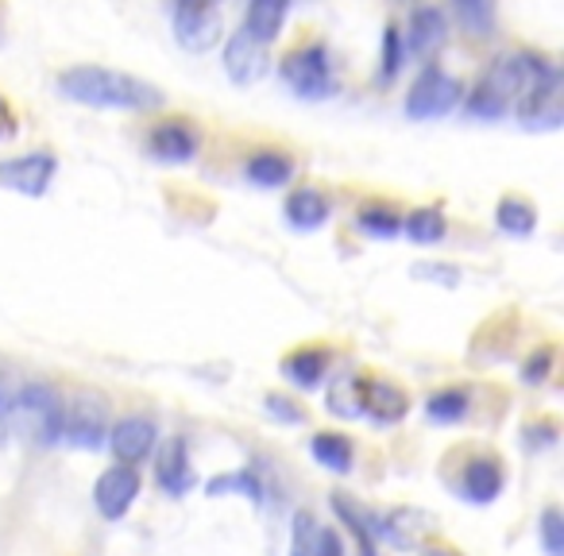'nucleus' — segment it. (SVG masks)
Here are the masks:
<instances>
[{
	"label": "nucleus",
	"instance_id": "nucleus-18",
	"mask_svg": "<svg viewBox=\"0 0 564 556\" xmlns=\"http://www.w3.org/2000/svg\"><path fill=\"white\" fill-rule=\"evenodd\" d=\"M406 394L394 383H364V414H371V422L394 425L406 417Z\"/></svg>",
	"mask_w": 564,
	"mask_h": 556
},
{
	"label": "nucleus",
	"instance_id": "nucleus-21",
	"mask_svg": "<svg viewBox=\"0 0 564 556\" xmlns=\"http://www.w3.org/2000/svg\"><path fill=\"white\" fill-rule=\"evenodd\" d=\"M310 453H314V460L322 464V468L329 471H352V440L340 437V433H317L314 440H310Z\"/></svg>",
	"mask_w": 564,
	"mask_h": 556
},
{
	"label": "nucleus",
	"instance_id": "nucleus-32",
	"mask_svg": "<svg viewBox=\"0 0 564 556\" xmlns=\"http://www.w3.org/2000/svg\"><path fill=\"white\" fill-rule=\"evenodd\" d=\"M267 410H271L279 422H291V425H299V422H306V410L302 406H294L291 399H282V394H271L267 399Z\"/></svg>",
	"mask_w": 564,
	"mask_h": 556
},
{
	"label": "nucleus",
	"instance_id": "nucleus-26",
	"mask_svg": "<svg viewBox=\"0 0 564 556\" xmlns=\"http://www.w3.org/2000/svg\"><path fill=\"white\" fill-rule=\"evenodd\" d=\"M322 553V530L310 510H299L291 525V556H317Z\"/></svg>",
	"mask_w": 564,
	"mask_h": 556
},
{
	"label": "nucleus",
	"instance_id": "nucleus-5",
	"mask_svg": "<svg viewBox=\"0 0 564 556\" xmlns=\"http://www.w3.org/2000/svg\"><path fill=\"white\" fill-rule=\"evenodd\" d=\"M460 101H464L460 81H456L453 74L441 70V66H425V70L417 74L414 86H410L402 109H406L410 120H441V117H448Z\"/></svg>",
	"mask_w": 564,
	"mask_h": 556
},
{
	"label": "nucleus",
	"instance_id": "nucleus-3",
	"mask_svg": "<svg viewBox=\"0 0 564 556\" xmlns=\"http://www.w3.org/2000/svg\"><path fill=\"white\" fill-rule=\"evenodd\" d=\"M518 120H522L525 128H538V132L561 128V120H564L561 74H556V66L545 63V58H533L530 81H525V89L518 94Z\"/></svg>",
	"mask_w": 564,
	"mask_h": 556
},
{
	"label": "nucleus",
	"instance_id": "nucleus-36",
	"mask_svg": "<svg viewBox=\"0 0 564 556\" xmlns=\"http://www.w3.org/2000/svg\"><path fill=\"white\" fill-rule=\"evenodd\" d=\"M430 556H456V553H448V548H430Z\"/></svg>",
	"mask_w": 564,
	"mask_h": 556
},
{
	"label": "nucleus",
	"instance_id": "nucleus-24",
	"mask_svg": "<svg viewBox=\"0 0 564 556\" xmlns=\"http://www.w3.org/2000/svg\"><path fill=\"white\" fill-rule=\"evenodd\" d=\"M402 232H406L414 243H441L448 232L445 212L441 209H414L406 220H402Z\"/></svg>",
	"mask_w": 564,
	"mask_h": 556
},
{
	"label": "nucleus",
	"instance_id": "nucleus-17",
	"mask_svg": "<svg viewBox=\"0 0 564 556\" xmlns=\"http://www.w3.org/2000/svg\"><path fill=\"white\" fill-rule=\"evenodd\" d=\"M286 12H291V0H248L243 32L263 43V47H271V43L279 40L282 24H286Z\"/></svg>",
	"mask_w": 564,
	"mask_h": 556
},
{
	"label": "nucleus",
	"instance_id": "nucleus-11",
	"mask_svg": "<svg viewBox=\"0 0 564 556\" xmlns=\"http://www.w3.org/2000/svg\"><path fill=\"white\" fill-rule=\"evenodd\" d=\"M159 440V429L151 417H124V422H117L109 429V448L112 456H117L120 464H140L151 456V448H155Z\"/></svg>",
	"mask_w": 564,
	"mask_h": 556
},
{
	"label": "nucleus",
	"instance_id": "nucleus-1",
	"mask_svg": "<svg viewBox=\"0 0 564 556\" xmlns=\"http://www.w3.org/2000/svg\"><path fill=\"white\" fill-rule=\"evenodd\" d=\"M58 94L66 101L89 105V109H120V112H155L163 109V89L109 66H70L58 74Z\"/></svg>",
	"mask_w": 564,
	"mask_h": 556
},
{
	"label": "nucleus",
	"instance_id": "nucleus-30",
	"mask_svg": "<svg viewBox=\"0 0 564 556\" xmlns=\"http://www.w3.org/2000/svg\"><path fill=\"white\" fill-rule=\"evenodd\" d=\"M541 548L545 556H564V514L556 506L541 510Z\"/></svg>",
	"mask_w": 564,
	"mask_h": 556
},
{
	"label": "nucleus",
	"instance_id": "nucleus-15",
	"mask_svg": "<svg viewBox=\"0 0 564 556\" xmlns=\"http://www.w3.org/2000/svg\"><path fill=\"white\" fill-rule=\"evenodd\" d=\"M243 178L259 189H282L291 186L294 178V159L282 155V151H256V155L243 163Z\"/></svg>",
	"mask_w": 564,
	"mask_h": 556
},
{
	"label": "nucleus",
	"instance_id": "nucleus-34",
	"mask_svg": "<svg viewBox=\"0 0 564 556\" xmlns=\"http://www.w3.org/2000/svg\"><path fill=\"white\" fill-rule=\"evenodd\" d=\"M545 368H549V352H538V360L525 363V383H541V379H545Z\"/></svg>",
	"mask_w": 564,
	"mask_h": 556
},
{
	"label": "nucleus",
	"instance_id": "nucleus-33",
	"mask_svg": "<svg viewBox=\"0 0 564 556\" xmlns=\"http://www.w3.org/2000/svg\"><path fill=\"white\" fill-rule=\"evenodd\" d=\"M9 135H17V112H12V105L0 97V140H9Z\"/></svg>",
	"mask_w": 564,
	"mask_h": 556
},
{
	"label": "nucleus",
	"instance_id": "nucleus-7",
	"mask_svg": "<svg viewBox=\"0 0 564 556\" xmlns=\"http://www.w3.org/2000/svg\"><path fill=\"white\" fill-rule=\"evenodd\" d=\"M55 171H58V163L51 151H28V155L4 159V163H0V186L24 197H43L51 189Z\"/></svg>",
	"mask_w": 564,
	"mask_h": 556
},
{
	"label": "nucleus",
	"instance_id": "nucleus-23",
	"mask_svg": "<svg viewBox=\"0 0 564 556\" xmlns=\"http://www.w3.org/2000/svg\"><path fill=\"white\" fill-rule=\"evenodd\" d=\"M329 410L337 417H360L364 414V379L337 375L329 386Z\"/></svg>",
	"mask_w": 564,
	"mask_h": 556
},
{
	"label": "nucleus",
	"instance_id": "nucleus-6",
	"mask_svg": "<svg viewBox=\"0 0 564 556\" xmlns=\"http://www.w3.org/2000/svg\"><path fill=\"white\" fill-rule=\"evenodd\" d=\"M105 437H109V425H105V402L97 394H78L63 402V437L58 440L78 448H101Z\"/></svg>",
	"mask_w": 564,
	"mask_h": 556
},
{
	"label": "nucleus",
	"instance_id": "nucleus-20",
	"mask_svg": "<svg viewBox=\"0 0 564 556\" xmlns=\"http://www.w3.org/2000/svg\"><path fill=\"white\" fill-rule=\"evenodd\" d=\"M282 375L291 379V383L306 386V391H314V386H322L325 375H329V356L317 352V348H302V352L286 356Z\"/></svg>",
	"mask_w": 564,
	"mask_h": 556
},
{
	"label": "nucleus",
	"instance_id": "nucleus-16",
	"mask_svg": "<svg viewBox=\"0 0 564 556\" xmlns=\"http://www.w3.org/2000/svg\"><path fill=\"white\" fill-rule=\"evenodd\" d=\"M445 43V17H441V9H417L414 17H410V32L406 40H402V51H406V58H425L433 55V51Z\"/></svg>",
	"mask_w": 564,
	"mask_h": 556
},
{
	"label": "nucleus",
	"instance_id": "nucleus-27",
	"mask_svg": "<svg viewBox=\"0 0 564 556\" xmlns=\"http://www.w3.org/2000/svg\"><path fill=\"white\" fill-rule=\"evenodd\" d=\"M360 228L376 240H391V236L402 232V217L391 209V205H368L360 212Z\"/></svg>",
	"mask_w": 564,
	"mask_h": 556
},
{
	"label": "nucleus",
	"instance_id": "nucleus-9",
	"mask_svg": "<svg viewBox=\"0 0 564 556\" xmlns=\"http://www.w3.org/2000/svg\"><path fill=\"white\" fill-rule=\"evenodd\" d=\"M17 410L32 422V433L43 440V445L63 437V399H58L51 386L28 383L24 391L17 394Z\"/></svg>",
	"mask_w": 564,
	"mask_h": 556
},
{
	"label": "nucleus",
	"instance_id": "nucleus-22",
	"mask_svg": "<svg viewBox=\"0 0 564 556\" xmlns=\"http://www.w3.org/2000/svg\"><path fill=\"white\" fill-rule=\"evenodd\" d=\"M453 12L464 32L476 40H487L495 32V0H453Z\"/></svg>",
	"mask_w": 564,
	"mask_h": 556
},
{
	"label": "nucleus",
	"instance_id": "nucleus-2",
	"mask_svg": "<svg viewBox=\"0 0 564 556\" xmlns=\"http://www.w3.org/2000/svg\"><path fill=\"white\" fill-rule=\"evenodd\" d=\"M530 66L533 58L530 55H510V58H499L491 63V70L471 86V94L464 97V109L468 117L476 120H502L510 112V105L518 101V94L525 89L530 81Z\"/></svg>",
	"mask_w": 564,
	"mask_h": 556
},
{
	"label": "nucleus",
	"instance_id": "nucleus-25",
	"mask_svg": "<svg viewBox=\"0 0 564 556\" xmlns=\"http://www.w3.org/2000/svg\"><path fill=\"white\" fill-rule=\"evenodd\" d=\"M495 220H499L502 232L510 236H530L533 228H538V209L525 201H518V197H502L499 209H495Z\"/></svg>",
	"mask_w": 564,
	"mask_h": 556
},
{
	"label": "nucleus",
	"instance_id": "nucleus-28",
	"mask_svg": "<svg viewBox=\"0 0 564 556\" xmlns=\"http://www.w3.org/2000/svg\"><path fill=\"white\" fill-rule=\"evenodd\" d=\"M468 406H471V399L464 391H441V394H433L425 410H430L433 422H460V417L468 414Z\"/></svg>",
	"mask_w": 564,
	"mask_h": 556
},
{
	"label": "nucleus",
	"instance_id": "nucleus-35",
	"mask_svg": "<svg viewBox=\"0 0 564 556\" xmlns=\"http://www.w3.org/2000/svg\"><path fill=\"white\" fill-rule=\"evenodd\" d=\"M317 556H345V545L333 530H322V553Z\"/></svg>",
	"mask_w": 564,
	"mask_h": 556
},
{
	"label": "nucleus",
	"instance_id": "nucleus-19",
	"mask_svg": "<svg viewBox=\"0 0 564 556\" xmlns=\"http://www.w3.org/2000/svg\"><path fill=\"white\" fill-rule=\"evenodd\" d=\"M286 220H291L299 232H314V228H322L325 220H329V201H325V194H317V189H294V194L286 197Z\"/></svg>",
	"mask_w": 564,
	"mask_h": 556
},
{
	"label": "nucleus",
	"instance_id": "nucleus-13",
	"mask_svg": "<svg viewBox=\"0 0 564 556\" xmlns=\"http://www.w3.org/2000/svg\"><path fill=\"white\" fill-rule=\"evenodd\" d=\"M155 479L166 494H186L194 487V468H189V448L182 437L163 440L159 448V464H155Z\"/></svg>",
	"mask_w": 564,
	"mask_h": 556
},
{
	"label": "nucleus",
	"instance_id": "nucleus-10",
	"mask_svg": "<svg viewBox=\"0 0 564 556\" xmlns=\"http://www.w3.org/2000/svg\"><path fill=\"white\" fill-rule=\"evenodd\" d=\"M135 494H140V471H135L132 464H117V468L101 471V479H97V487H94L97 510H101V517H109V522H120V517L132 510Z\"/></svg>",
	"mask_w": 564,
	"mask_h": 556
},
{
	"label": "nucleus",
	"instance_id": "nucleus-4",
	"mask_svg": "<svg viewBox=\"0 0 564 556\" xmlns=\"http://www.w3.org/2000/svg\"><path fill=\"white\" fill-rule=\"evenodd\" d=\"M279 74H282V81L291 86V94L302 97V101H325V97H333V89H337L329 51H325L322 43L291 51V55L282 58Z\"/></svg>",
	"mask_w": 564,
	"mask_h": 556
},
{
	"label": "nucleus",
	"instance_id": "nucleus-12",
	"mask_svg": "<svg viewBox=\"0 0 564 556\" xmlns=\"http://www.w3.org/2000/svg\"><path fill=\"white\" fill-rule=\"evenodd\" d=\"M148 151L159 163H189L197 155V132L186 120H163V124L151 128Z\"/></svg>",
	"mask_w": 564,
	"mask_h": 556
},
{
	"label": "nucleus",
	"instance_id": "nucleus-14",
	"mask_svg": "<svg viewBox=\"0 0 564 556\" xmlns=\"http://www.w3.org/2000/svg\"><path fill=\"white\" fill-rule=\"evenodd\" d=\"M502 483H507V476H502V468L491 460V456H476V460H468V468H464V499L468 502H495L502 494Z\"/></svg>",
	"mask_w": 564,
	"mask_h": 556
},
{
	"label": "nucleus",
	"instance_id": "nucleus-31",
	"mask_svg": "<svg viewBox=\"0 0 564 556\" xmlns=\"http://www.w3.org/2000/svg\"><path fill=\"white\" fill-rule=\"evenodd\" d=\"M406 63V51H402V32L399 28H387L383 32V81H391L394 74Z\"/></svg>",
	"mask_w": 564,
	"mask_h": 556
},
{
	"label": "nucleus",
	"instance_id": "nucleus-29",
	"mask_svg": "<svg viewBox=\"0 0 564 556\" xmlns=\"http://www.w3.org/2000/svg\"><path fill=\"white\" fill-rule=\"evenodd\" d=\"M205 491H209L213 499H220V494H232V491H240L243 499H259V479L251 476V471H232V476L209 479V487H205Z\"/></svg>",
	"mask_w": 564,
	"mask_h": 556
},
{
	"label": "nucleus",
	"instance_id": "nucleus-8",
	"mask_svg": "<svg viewBox=\"0 0 564 556\" xmlns=\"http://www.w3.org/2000/svg\"><path fill=\"white\" fill-rule=\"evenodd\" d=\"M220 66H225V74L236 81V86H256V81H263L267 70H271V55H267L263 43L251 40V35L240 28V32L228 35Z\"/></svg>",
	"mask_w": 564,
	"mask_h": 556
}]
</instances>
